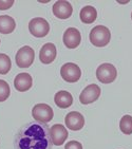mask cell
I'll use <instances>...</instances> for the list:
<instances>
[{
    "label": "cell",
    "mask_w": 132,
    "mask_h": 149,
    "mask_svg": "<svg viewBox=\"0 0 132 149\" xmlns=\"http://www.w3.org/2000/svg\"><path fill=\"white\" fill-rule=\"evenodd\" d=\"M52 147L49 126L39 122L24 124L14 138L15 149H52Z\"/></svg>",
    "instance_id": "1"
},
{
    "label": "cell",
    "mask_w": 132,
    "mask_h": 149,
    "mask_svg": "<svg viewBox=\"0 0 132 149\" xmlns=\"http://www.w3.org/2000/svg\"><path fill=\"white\" fill-rule=\"evenodd\" d=\"M111 39V33L105 26H96L90 32V41L93 46L103 48L109 43Z\"/></svg>",
    "instance_id": "2"
},
{
    "label": "cell",
    "mask_w": 132,
    "mask_h": 149,
    "mask_svg": "<svg viewBox=\"0 0 132 149\" xmlns=\"http://www.w3.org/2000/svg\"><path fill=\"white\" fill-rule=\"evenodd\" d=\"M53 115H54L53 109L47 104H37L33 107V110H32L33 118L39 123H49L53 118Z\"/></svg>",
    "instance_id": "3"
},
{
    "label": "cell",
    "mask_w": 132,
    "mask_h": 149,
    "mask_svg": "<svg viewBox=\"0 0 132 149\" xmlns=\"http://www.w3.org/2000/svg\"><path fill=\"white\" fill-rule=\"evenodd\" d=\"M96 77L103 84L113 83L117 77L116 68L111 63H103L96 70Z\"/></svg>",
    "instance_id": "4"
},
{
    "label": "cell",
    "mask_w": 132,
    "mask_h": 149,
    "mask_svg": "<svg viewBox=\"0 0 132 149\" xmlns=\"http://www.w3.org/2000/svg\"><path fill=\"white\" fill-rule=\"evenodd\" d=\"M35 59V52L33 48L24 46L18 50L15 56V61L19 68H29Z\"/></svg>",
    "instance_id": "5"
},
{
    "label": "cell",
    "mask_w": 132,
    "mask_h": 149,
    "mask_svg": "<svg viewBox=\"0 0 132 149\" xmlns=\"http://www.w3.org/2000/svg\"><path fill=\"white\" fill-rule=\"evenodd\" d=\"M29 30L33 36L38 38L44 37L49 34L50 31V24L44 18L36 17L30 21L29 23Z\"/></svg>",
    "instance_id": "6"
},
{
    "label": "cell",
    "mask_w": 132,
    "mask_h": 149,
    "mask_svg": "<svg viewBox=\"0 0 132 149\" xmlns=\"http://www.w3.org/2000/svg\"><path fill=\"white\" fill-rule=\"evenodd\" d=\"M60 75L67 83H76L81 76V70L75 63H67L61 67Z\"/></svg>",
    "instance_id": "7"
},
{
    "label": "cell",
    "mask_w": 132,
    "mask_h": 149,
    "mask_svg": "<svg viewBox=\"0 0 132 149\" xmlns=\"http://www.w3.org/2000/svg\"><path fill=\"white\" fill-rule=\"evenodd\" d=\"M101 90L96 84H92L87 86L83 92L79 95V100L83 105H89L91 103H94L101 96Z\"/></svg>",
    "instance_id": "8"
},
{
    "label": "cell",
    "mask_w": 132,
    "mask_h": 149,
    "mask_svg": "<svg viewBox=\"0 0 132 149\" xmlns=\"http://www.w3.org/2000/svg\"><path fill=\"white\" fill-rule=\"evenodd\" d=\"M63 43L68 49H75L81 45V32L75 28H69L63 33Z\"/></svg>",
    "instance_id": "9"
},
{
    "label": "cell",
    "mask_w": 132,
    "mask_h": 149,
    "mask_svg": "<svg viewBox=\"0 0 132 149\" xmlns=\"http://www.w3.org/2000/svg\"><path fill=\"white\" fill-rule=\"evenodd\" d=\"M50 134H51L52 142L53 145H57L60 146L66 142L67 138H68V130L63 125L61 124H55L50 128Z\"/></svg>",
    "instance_id": "10"
},
{
    "label": "cell",
    "mask_w": 132,
    "mask_h": 149,
    "mask_svg": "<svg viewBox=\"0 0 132 149\" xmlns=\"http://www.w3.org/2000/svg\"><path fill=\"white\" fill-rule=\"evenodd\" d=\"M65 123H66V126L70 130L77 131V130H81L85 126V118H83V115L81 113H79V112L72 111L66 115Z\"/></svg>",
    "instance_id": "11"
},
{
    "label": "cell",
    "mask_w": 132,
    "mask_h": 149,
    "mask_svg": "<svg viewBox=\"0 0 132 149\" xmlns=\"http://www.w3.org/2000/svg\"><path fill=\"white\" fill-rule=\"evenodd\" d=\"M73 13V8L71 3L65 0L56 1L53 6V14L59 19H68Z\"/></svg>",
    "instance_id": "12"
},
{
    "label": "cell",
    "mask_w": 132,
    "mask_h": 149,
    "mask_svg": "<svg viewBox=\"0 0 132 149\" xmlns=\"http://www.w3.org/2000/svg\"><path fill=\"white\" fill-rule=\"evenodd\" d=\"M56 54H57V51H56L55 45L48 42L46 45H43L41 48L40 53H39V59L43 65H49L55 60Z\"/></svg>",
    "instance_id": "13"
},
{
    "label": "cell",
    "mask_w": 132,
    "mask_h": 149,
    "mask_svg": "<svg viewBox=\"0 0 132 149\" xmlns=\"http://www.w3.org/2000/svg\"><path fill=\"white\" fill-rule=\"evenodd\" d=\"M33 86V79L29 73H19L14 79L15 89L19 92H26Z\"/></svg>",
    "instance_id": "14"
},
{
    "label": "cell",
    "mask_w": 132,
    "mask_h": 149,
    "mask_svg": "<svg viewBox=\"0 0 132 149\" xmlns=\"http://www.w3.org/2000/svg\"><path fill=\"white\" fill-rule=\"evenodd\" d=\"M54 102L59 108H69L73 104V96L68 91H58L54 96Z\"/></svg>",
    "instance_id": "15"
},
{
    "label": "cell",
    "mask_w": 132,
    "mask_h": 149,
    "mask_svg": "<svg viewBox=\"0 0 132 149\" xmlns=\"http://www.w3.org/2000/svg\"><path fill=\"white\" fill-rule=\"evenodd\" d=\"M16 28V22L13 17L9 15H1L0 16V33L10 34Z\"/></svg>",
    "instance_id": "16"
},
{
    "label": "cell",
    "mask_w": 132,
    "mask_h": 149,
    "mask_svg": "<svg viewBox=\"0 0 132 149\" xmlns=\"http://www.w3.org/2000/svg\"><path fill=\"white\" fill-rule=\"evenodd\" d=\"M97 18V11L94 6H83L81 11V20L83 23H89L94 22Z\"/></svg>",
    "instance_id": "17"
},
{
    "label": "cell",
    "mask_w": 132,
    "mask_h": 149,
    "mask_svg": "<svg viewBox=\"0 0 132 149\" xmlns=\"http://www.w3.org/2000/svg\"><path fill=\"white\" fill-rule=\"evenodd\" d=\"M119 129L125 134L132 133V116L131 115H124L119 122Z\"/></svg>",
    "instance_id": "18"
},
{
    "label": "cell",
    "mask_w": 132,
    "mask_h": 149,
    "mask_svg": "<svg viewBox=\"0 0 132 149\" xmlns=\"http://www.w3.org/2000/svg\"><path fill=\"white\" fill-rule=\"evenodd\" d=\"M11 67H12L11 58L6 54L0 53V74L2 75L6 74L11 70Z\"/></svg>",
    "instance_id": "19"
},
{
    "label": "cell",
    "mask_w": 132,
    "mask_h": 149,
    "mask_svg": "<svg viewBox=\"0 0 132 149\" xmlns=\"http://www.w3.org/2000/svg\"><path fill=\"white\" fill-rule=\"evenodd\" d=\"M11 89H10L9 84L6 80L0 79V102H4L9 98Z\"/></svg>",
    "instance_id": "20"
},
{
    "label": "cell",
    "mask_w": 132,
    "mask_h": 149,
    "mask_svg": "<svg viewBox=\"0 0 132 149\" xmlns=\"http://www.w3.org/2000/svg\"><path fill=\"white\" fill-rule=\"evenodd\" d=\"M65 149H83V145L77 141H70L67 143Z\"/></svg>",
    "instance_id": "21"
},
{
    "label": "cell",
    "mask_w": 132,
    "mask_h": 149,
    "mask_svg": "<svg viewBox=\"0 0 132 149\" xmlns=\"http://www.w3.org/2000/svg\"><path fill=\"white\" fill-rule=\"evenodd\" d=\"M14 4V1L13 0H10V1H2V0H0V10H8L10 9L12 6Z\"/></svg>",
    "instance_id": "22"
},
{
    "label": "cell",
    "mask_w": 132,
    "mask_h": 149,
    "mask_svg": "<svg viewBox=\"0 0 132 149\" xmlns=\"http://www.w3.org/2000/svg\"><path fill=\"white\" fill-rule=\"evenodd\" d=\"M131 18H132V14H131Z\"/></svg>",
    "instance_id": "23"
}]
</instances>
